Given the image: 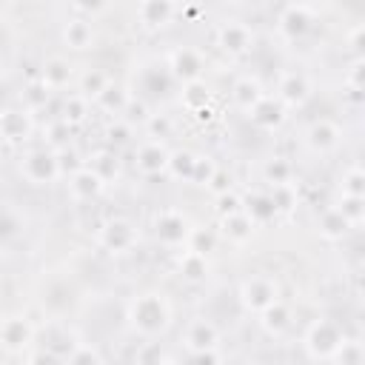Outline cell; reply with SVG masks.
Here are the masks:
<instances>
[{
    "label": "cell",
    "mask_w": 365,
    "mask_h": 365,
    "mask_svg": "<svg viewBox=\"0 0 365 365\" xmlns=\"http://www.w3.org/2000/svg\"><path fill=\"white\" fill-rule=\"evenodd\" d=\"M128 319H131V325H134L143 336H154V334L165 331V325H168V319H171V308H168V302L163 299V294L148 291V294H140V297L131 299V305H128Z\"/></svg>",
    "instance_id": "obj_1"
},
{
    "label": "cell",
    "mask_w": 365,
    "mask_h": 365,
    "mask_svg": "<svg viewBox=\"0 0 365 365\" xmlns=\"http://www.w3.org/2000/svg\"><path fill=\"white\" fill-rule=\"evenodd\" d=\"M20 174H23L29 182H34V185H48V182H54L57 177H63V174H60V165H57V154H54L51 148H34V151L23 154V160H20Z\"/></svg>",
    "instance_id": "obj_2"
},
{
    "label": "cell",
    "mask_w": 365,
    "mask_h": 365,
    "mask_svg": "<svg viewBox=\"0 0 365 365\" xmlns=\"http://www.w3.org/2000/svg\"><path fill=\"white\" fill-rule=\"evenodd\" d=\"M97 240H100V245H103L106 251H111V254H125V251H131V248L137 245L140 234H137V225H134L131 220L114 217V220H106V222L100 225Z\"/></svg>",
    "instance_id": "obj_3"
},
{
    "label": "cell",
    "mask_w": 365,
    "mask_h": 365,
    "mask_svg": "<svg viewBox=\"0 0 365 365\" xmlns=\"http://www.w3.org/2000/svg\"><path fill=\"white\" fill-rule=\"evenodd\" d=\"M342 339H345V336H342V331H339L336 322L319 319V322L311 325V331H308V336H305V348H308V354H311L314 359H331V354L336 351V345H339Z\"/></svg>",
    "instance_id": "obj_4"
},
{
    "label": "cell",
    "mask_w": 365,
    "mask_h": 365,
    "mask_svg": "<svg viewBox=\"0 0 365 365\" xmlns=\"http://www.w3.org/2000/svg\"><path fill=\"white\" fill-rule=\"evenodd\" d=\"M277 299V285L271 277L262 274H251L242 285H240V302L245 305V311L259 314L265 305H271Z\"/></svg>",
    "instance_id": "obj_5"
},
{
    "label": "cell",
    "mask_w": 365,
    "mask_h": 365,
    "mask_svg": "<svg viewBox=\"0 0 365 365\" xmlns=\"http://www.w3.org/2000/svg\"><path fill=\"white\" fill-rule=\"evenodd\" d=\"M168 148L160 143V140H145V143H140L137 145V151H134V165H137V171L140 174H145V177H160V174H165V168H168Z\"/></svg>",
    "instance_id": "obj_6"
},
{
    "label": "cell",
    "mask_w": 365,
    "mask_h": 365,
    "mask_svg": "<svg viewBox=\"0 0 365 365\" xmlns=\"http://www.w3.org/2000/svg\"><path fill=\"white\" fill-rule=\"evenodd\" d=\"M168 68H171V77H174V80H180V83H194V80L202 77L205 63H202V54H200L197 48L182 46V48H174V51H171Z\"/></svg>",
    "instance_id": "obj_7"
},
{
    "label": "cell",
    "mask_w": 365,
    "mask_h": 365,
    "mask_svg": "<svg viewBox=\"0 0 365 365\" xmlns=\"http://www.w3.org/2000/svg\"><path fill=\"white\" fill-rule=\"evenodd\" d=\"M34 131V123H31V111L29 108H6L0 111V137L11 145L17 143H26Z\"/></svg>",
    "instance_id": "obj_8"
},
{
    "label": "cell",
    "mask_w": 365,
    "mask_h": 365,
    "mask_svg": "<svg viewBox=\"0 0 365 365\" xmlns=\"http://www.w3.org/2000/svg\"><path fill=\"white\" fill-rule=\"evenodd\" d=\"M154 234H157V240L163 242V245H182L185 242V237H188V222H185V217L180 214V211H174V208H165V211H160L157 214V220H154Z\"/></svg>",
    "instance_id": "obj_9"
},
{
    "label": "cell",
    "mask_w": 365,
    "mask_h": 365,
    "mask_svg": "<svg viewBox=\"0 0 365 365\" xmlns=\"http://www.w3.org/2000/svg\"><path fill=\"white\" fill-rule=\"evenodd\" d=\"M251 43H254V34H251V29H248L245 23L231 20V23H222L220 31H217V46H220L225 54L240 57V54H245V51L251 48Z\"/></svg>",
    "instance_id": "obj_10"
},
{
    "label": "cell",
    "mask_w": 365,
    "mask_h": 365,
    "mask_svg": "<svg viewBox=\"0 0 365 365\" xmlns=\"http://www.w3.org/2000/svg\"><path fill=\"white\" fill-rule=\"evenodd\" d=\"M103 188H106V180L91 165H80L68 174V191H71L74 200H83V202L94 200V197H100Z\"/></svg>",
    "instance_id": "obj_11"
},
{
    "label": "cell",
    "mask_w": 365,
    "mask_h": 365,
    "mask_svg": "<svg viewBox=\"0 0 365 365\" xmlns=\"http://www.w3.org/2000/svg\"><path fill=\"white\" fill-rule=\"evenodd\" d=\"M29 342H31V325L23 317L0 319V345L6 351H23Z\"/></svg>",
    "instance_id": "obj_12"
},
{
    "label": "cell",
    "mask_w": 365,
    "mask_h": 365,
    "mask_svg": "<svg viewBox=\"0 0 365 365\" xmlns=\"http://www.w3.org/2000/svg\"><path fill=\"white\" fill-rule=\"evenodd\" d=\"M71 77H74V66H71L66 57H48V60L43 63L37 80H40L46 88L60 91V88H66V86L71 83Z\"/></svg>",
    "instance_id": "obj_13"
},
{
    "label": "cell",
    "mask_w": 365,
    "mask_h": 365,
    "mask_svg": "<svg viewBox=\"0 0 365 365\" xmlns=\"http://www.w3.org/2000/svg\"><path fill=\"white\" fill-rule=\"evenodd\" d=\"M182 339H185V345H188L191 351H205V348H217L220 331H217V325L208 322V319H191Z\"/></svg>",
    "instance_id": "obj_14"
},
{
    "label": "cell",
    "mask_w": 365,
    "mask_h": 365,
    "mask_svg": "<svg viewBox=\"0 0 365 365\" xmlns=\"http://www.w3.org/2000/svg\"><path fill=\"white\" fill-rule=\"evenodd\" d=\"M174 11H177L174 0H140V9H137L140 20H143L148 29H160V26L171 23Z\"/></svg>",
    "instance_id": "obj_15"
},
{
    "label": "cell",
    "mask_w": 365,
    "mask_h": 365,
    "mask_svg": "<svg viewBox=\"0 0 365 365\" xmlns=\"http://www.w3.org/2000/svg\"><path fill=\"white\" fill-rule=\"evenodd\" d=\"M308 143L314 151H334L339 145V128L331 120H314L308 128Z\"/></svg>",
    "instance_id": "obj_16"
},
{
    "label": "cell",
    "mask_w": 365,
    "mask_h": 365,
    "mask_svg": "<svg viewBox=\"0 0 365 365\" xmlns=\"http://www.w3.org/2000/svg\"><path fill=\"white\" fill-rule=\"evenodd\" d=\"M308 29H311V14H308L305 6H288V9L279 14V31H282L288 40L302 37Z\"/></svg>",
    "instance_id": "obj_17"
},
{
    "label": "cell",
    "mask_w": 365,
    "mask_h": 365,
    "mask_svg": "<svg viewBox=\"0 0 365 365\" xmlns=\"http://www.w3.org/2000/svg\"><path fill=\"white\" fill-rule=\"evenodd\" d=\"M277 100L282 106H302L308 100V80L302 74H285L277 86Z\"/></svg>",
    "instance_id": "obj_18"
},
{
    "label": "cell",
    "mask_w": 365,
    "mask_h": 365,
    "mask_svg": "<svg viewBox=\"0 0 365 365\" xmlns=\"http://www.w3.org/2000/svg\"><path fill=\"white\" fill-rule=\"evenodd\" d=\"M220 225H222V234H225L231 242H245V240H251L257 222L240 208V211H234V214H222V217H220Z\"/></svg>",
    "instance_id": "obj_19"
},
{
    "label": "cell",
    "mask_w": 365,
    "mask_h": 365,
    "mask_svg": "<svg viewBox=\"0 0 365 365\" xmlns=\"http://www.w3.org/2000/svg\"><path fill=\"white\" fill-rule=\"evenodd\" d=\"M262 97H265V91H262V86H259L254 77H240V80L231 86V100H234V106L242 108V111H251Z\"/></svg>",
    "instance_id": "obj_20"
},
{
    "label": "cell",
    "mask_w": 365,
    "mask_h": 365,
    "mask_svg": "<svg viewBox=\"0 0 365 365\" xmlns=\"http://www.w3.org/2000/svg\"><path fill=\"white\" fill-rule=\"evenodd\" d=\"M351 228H354V225L339 214L336 205L325 208V211L319 214V220H317V231H319V237H325V240H342Z\"/></svg>",
    "instance_id": "obj_21"
},
{
    "label": "cell",
    "mask_w": 365,
    "mask_h": 365,
    "mask_svg": "<svg viewBox=\"0 0 365 365\" xmlns=\"http://www.w3.org/2000/svg\"><path fill=\"white\" fill-rule=\"evenodd\" d=\"M91 40H94V29H91V23H88V20L74 17V20H68V23L63 26V43H66L68 48L83 51V48H88V46H91Z\"/></svg>",
    "instance_id": "obj_22"
},
{
    "label": "cell",
    "mask_w": 365,
    "mask_h": 365,
    "mask_svg": "<svg viewBox=\"0 0 365 365\" xmlns=\"http://www.w3.org/2000/svg\"><path fill=\"white\" fill-rule=\"evenodd\" d=\"M248 117H251L259 128H277V125L282 123V117H285V114H282V103L265 94V97H262V100L248 111Z\"/></svg>",
    "instance_id": "obj_23"
},
{
    "label": "cell",
    "mask_w": 365,
    "mask_h": 365,
    "mask_svg": "<svg viewBox=\"0 0 365 365\" xmlns=\"http://www.w3.org/2000/svg\"><path fill=\"white\" fill-rule=\"evenodd\" d=\"M259 322H262V328H265L271 336H277V334H282V331L291 325V311H288V305H285L282 299H274L271 305H265V308L259 311Z\"/></svg>",
    "instance_id": "obj_24"
},
{
    "label": "cell",
    "mask_w": 365,
    "mask_h": 365,
    "mask_svg": "<svg viewBox=\"0 0 365 365\" xmlns=\"http://www.w3.org/2000/svg\"><path fill=\"white\" fill-rule=\"evenodd\" d=\"M242 211L254 220V222H268L277 217V208L268 197V191H251L248 200H242Z\"/></svg>",
    "instance_id": "obj_25"
},
{
    "label": "cell",
    "mask_w": 365,
    "mask_h": 365,
    "mask_svg": "<svg viewBox=\"0 0 365 365\" xmlns=\"http://www.w3.org/2000/svg\"><path fill=\"white\" fill-rule=\"evenodd\" d=\"M94 103L103 108V111H108V114H123L125 108H128V103H131V97H128V91L123 88V86H114V83H108L97 97H94Z\"/></svg>",
    "instance_id": "obj_26"
},
{
    "label": "cell",
    "mask_w": 365,
    "mask_h": 365,
    "mask_svg": "<svg viewBox=\"0 0 365 365\" xmlns=\"http://www.w3.org/2000/svg\"><path fill=\"white\" fill-rule=\"evenodd\" d=\"M180 274H182L188 282L205 279V274H208V254H200V251L185 248V251L180 254Z\"/></svg>",
    "instance_id": "obj_27"
},
{
    "label": "cell",
    "mask_w": 365,
    "mask_h": 365,
    "mask_svg": "<svg viewBox=\"0 0 365 365\" xmlns=\"http://www.w3.org/2000/svg\"><path fill=\"white\" fill-rule=\"evenodd\" d=\"M60 117L68 123V125H80L86 117H88V97L83 91H74V94H66L63 100V111Z\"/></svg>",
    "instance_id": "obj_28"
},
{
    "label": "cell",
    "mask_w": 365,
    "mask_h": 365,
    "mask_svg": "<svg viewBox=\"0 0 365 365\" xmlns=\"http://www.w3.org/2000/svg\"><path fill=\"white\" fill-rule=\"evenodd\" d=\"M268 197H271L277 214H288L297 205V185L291 180L288 182H271L268 185Z\"/></svg>",
    "instance_id": "obj_29"
},
{
    "label": "cell",
    "mask_w": 365,
    "mask_h": 365,
    "mask_svg": "<svg viewBox=\"0 0 365 365\" xmlns=\"http://www.w3.org/2000/svg\"><path fill=\"white\" fill-rule=\"evenodd\" d=\"M194 165H197V154H191V151H171L168 154V168L165 171H171V177H177V180H194Z\"/></svg>",
    "instance_id": "obj_30"
},
{
    "label": "cell",
    "mask_w": 365,
    "mask_h": 365,
    "mask_svg": "<svg viewBox=\"0 0 365 365\" xmlns=\"http://www.w3.org/2000/svg\"><path fill=\"white\" fill-rule=\"evenodd\" d=\"M88 165L108 182V180H114L117 177V157H114V151H108V148H97L91 157H88Z\"/></svg>",
    "instance_id": "obj_31"
},
{
    "label": "cell",
    "mask_w": 365,
    "mask_h": 365,
    "mask_svg": "<svg viewBox=\"0 0 365 365\" xmlns=\"http://www.w3.org/2000/svg\"><path fill=\"white\" fill-rule=\"evenodd\" d=\"M68 137H71V125H68L63 117H57V120H51V123L46 125V145H48L51 151L66 148V145H68Z\"/></svg>",
    "instance_id": "obj_32"
},
{
    "label": "cell",
    "mask_w": 365,
    "mask_h": 365,
    "mask_svg": "<svg viewBox=\"0 0 365 365\" xmlns=\"http://www.w3.org/2000/svg\"><path fill=\"white\" fill-rule=\"evenodd\" d=\"M111 80H108V74L106 71H100V68H88V71H83L80 74V91L91 100V97H97L106 86H108Z\"/></svg>",
    "instance_id": "obj_33"
},
{
    "label": "cell",
    "mask_w": 365,
    "mask_h": 365,
    "mask_svg": "<svg viewBox=\"0 0 365 365\" xmlns=\"http://www.w3.org/2000/svg\"><path fill=\"white\" fill-rule=\"evenodd\" d=\"M336 208H339V214H342L351 225H359L362 217H365V202H362V197H356V194H342V200L336 202Z\"/></svg>",
    "instance_id": "obj_34"
},
{
    "label": "cell",
    "mask_w": 365,
    "mask_h": 365,
    "mask_svg": "<svg viewBox=\"0 0 365 365\" xmlns=\"http://www.w3.org/2000/svg\"><path fill=\"white\" fill-rule=\"evenodd\" d=\"M214 242H217V234L214 231H208V228H188L185 248L200 251V254H208V251H214Z\"/></svg>",
    "instance_id": "obj_35"
},
{
    "label": "cell",
    "mask_w": 365,
    "mask_h": 365,
    "mask_svg": "<svg viewBox=\"0 0 365 365\" xmlns=\"http://www.w3.org/2000/svg\"><path fill=\"white\" fill-rule=\"evenodd\" d=\"M291 163L285 160V157H274V160H268L265 163V168H262V177H265V182L271 185V182H288L291 180Z\"/></svg>",
    "instance_id": "obj_36"
},
{
    "label": "cell",
    "mask_w": 365,
    "mask_h": 365,
    "mask_svg": "<svg viewBox=\"0 0 365 365\" xmlns=\"http://www.w3.org/2000/svg\"><path fill=\"white\" fill-rule=\"evenodd\" d=\"M362 345L356 342V339H342L339 345H336V351L331 354V359H336V362H342V365H356V362H362Z\"/></svg>",
    "instance_id": "obj_37"
},
{
    "label": "cell",
    "mask_w": 365,
    "mask_h": 365,
    "mask_svg": "<svg viewBox=\"0 0 365 365\" xmlns=\"http://www.w3.org/2000/svg\"><path fill=\"white\" fill-rule=\"evenodd\" d=\"M48 94H51V88H46L40 80H34V83L23 91V97H26V108H29V111H40V108H46Z\"/></svg>",
    "instance_id": "obj_38"
},
{
    "label": "cell",
    "mask_w": 365,
    "mask_h": 365,
    "mask_svg": "<svg viewBox=\"0 0 365 365\" xmlns=\"http://www.w3.org/2000/svg\"><path fill=\"white\" fill-rule=\"evenodd\" d=\"M342 194H356V197L365 194V174H362L359 165H351L345 171V177H342Z\"/></svg>",
    "instance_id": "obj_39"
},
{
    "label": "cell",
    "mask_w": 365,
    "mask_h": 365,
    "mask_svg": "<svg viewBox=\"0 0 365 365\" xmlns=\"http://www.w3.org/2000/svg\"><path fill=\"white\" fill-rule=\"evenodd\" d=\"M131 137H134V131H131V123L128 120H114L108 125V131H106V140L111 145H125V143H131Z\"/></svg>",
    "instance_id": "obj_40"
},
{
    "label": "cell",
    "mask_w": 365,
    "mask_h": 365,
    "mask_svg": "<svg viewBox=\"0 0 365 365\" xmlns=\"http://www.w3.org/2000/svg\"><path fill=\"white\" fill-rule=\"evenodd\" d=\"M231 182H234V177H231L225 168H214V171H211V177H208L202 185H205V188H208V191L217 197V194L231 191Z\"/></svg>",
    "instance_id": "obj_41"
},
{
    "label": "cell",
    "mask_w": 365,
    "mask_h": 365,
    "mask_svg": "<svg viewBox=\"0 0 365 365\" xmlns=\"http://www.w3.org/2000/svg\"><path fill=\"white\" fill-rule=\"evenodd\" d=\"M185 86H188V88H185V97H182L185 108H191V111L202 108V106H205V100H208V91L202 88V83H200V80H194V83H185Z\"/></svg>",
    "instance_id": "obj_42"
},
{
    "label": "cell",
    "mask_w": 365,
    "mask_h": 365,
    "mask_svg": "<svg viewBox=\"0 0 365 365\" xmlns=\"http://www.w3.org/2000/svg\"><path fill=\"white\" fill-rule=\"evenodd\" d=\"M145 128H148V137L160 140V137H168V134H171L174 123H171L165 114H148V117H145Z\"/></svg>",
    "instance_id": "obj_43"
},
{
    "label": "cell",
    "mask_w": 365,
    "mask_h": 365,
    "mask_svg": "<svg viewBox=\"0 0 365 365\" xmlns=\"http://www.w3.org/2000/svg\"><path fill=\"white\" fill-rule=\"evenodd\" d=\"M242 208V197L234 194V191H225V194H217V214H234Z\"/></svg>",
    "instance_id": "obj_44"
},
{
    "label": "cell",
    "mask_w": 365,
    "mask_h": 365,
    "mask_svg": "<svg viewBox=\"0 0 365 365\" xmlns=\"http://www.w3.org/2000/svg\"><path fill=\"white\" fill-rule=\"evenodd\" d=\"M214 168H217V165H214L208 157H197V165H194V180H191V182H200V185H202V182L211 177V171H214Z\"/></svg>",
    "instance_id": "obj_45"
},
{
    "label": "cell",
    "mask_w": 365,
    "mask_h": 365,
    "mask_svg": "<svg viewBox=\"0 0 365 365\" xmlns=\"http://www.w3.org/2000/svg\"><path fill=\"white\" fill-rule=\"evenodd\" d=\"M74 6H77V11L94 17V14H100V11L108 9V0H74Z\"/></svg>",
    "instance_id": "obj_46"
},
{
    "label": "cell",
    "mask_w": 365,
    "mask_h": 365,
    "mask_svg": "<svg viewBox=\"0 0 365 365\" xmlns=\"http://www.w3.org/2000/svg\"><path fill=\"white\" fill-rule=\"evenodd\" d=\"M348 83H351V88H362V60H356L354 66H351V77H348Z\"/></svg>",
    "instance_id": "obj_47"
},
{
    "label": "cell",
    "mask_w": 365,
    "mask_h": 365,
    "mask_svg": "<svg viewBox=\"0 0 365 365\" xmlns=\"http://www.w3.org/2000/svg\"><path fill=\"white\" fill-rule=\"evenodd\" d=\"M0 9H3V0H0Z\"/></svg>",
    "instance_id": "obj_48"
}]
</instances>
